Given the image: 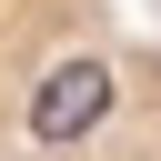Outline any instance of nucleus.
<instances>
[{
	"label": "nucleus",
	"instance_id": "1",
	"mask_svg": "<svg viewBox=\"0 0 161 161\" xmlns=\"http://www.w3.org/2000/svg\"><path fill=\"white\" fill-rule=\"evenodd\" d=\"M131 80L151 70L111 50L101 0H0V151L20 141L30 161H91Z\"/></svg>",
	"mask_w": 161,
	"mask_h": 161
}]
</instances>
